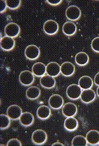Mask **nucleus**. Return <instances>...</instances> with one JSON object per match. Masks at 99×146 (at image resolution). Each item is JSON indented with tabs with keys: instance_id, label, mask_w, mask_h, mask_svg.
I'll return each instance as SVG.
<instances>
[{
	"instance_id": "nucleus-1",
	"label": "nucleus",
	"mask_w": 99,
	"mask_h": 146,
	"mask_svg": "<svg viewBox=\"0 0 99 146\" xmlns=\"http://www.w3.org/2000/svg\"><path fill=\"white\" fill-rule=\"evenodd\" d=\"M31 140L35 145H43L47 140V135L43 130H37L33 133Z\"/></svg>"
},
{
	"instance_id": "nucleus-2",
	"label": "nucleus",
	"mask_w": 99,
	"mask_h": 146,
	"mask_svg": "<svg viewBox=\"0 0 99 146\" xmlns=\"http://www.w3.org/2000/svg\"><path fill=\"white\" fill-rule=\"evenodd\" d=\"M82 89L78 85L73 84L68 86L66 90V95L71 100H77L80 97Z\"/></svg>"
},
{
	"instance_id": "nucleus-3",
	"label": "nucleus",
	"mask_w": 99,
	"mask_h": 146,
	"mask_svg": "<svg viewBox=\"0 0 99 146\" xmlns=\"http://www.w3.org/2000/svg\"><path fill=\"white\" fill-rule=\"evenodd\" d=\"M34 81V75L30 71L25 70L20 72L19 75L20 83L24 86H29L31 85Z\"/></svg>"
},
{
	"instance_id": "nucleus-4",
	"label": "nucleus",
	"mask_w": 99,
	"mask_h": 146,
	"mask_svg": "<svg viewBox=\"0 0 99 146\" xmlns=\"http://www.w3.org/2000/svg\"><path fill=\"white\" fill-rule=\"evenodd\" d=\"M20 32L19 25L14 23H10L6 25L4 29V33L6 36L11 38H15L19 35Z\"/></svg>"
},
{
	"instance_id": "nucleus-5",
	"label": "nucleus",
	"mask_w": 99,
	"mask_h": 146,
	"mask_svg": "<svg viewBox=\"0 0 99 146\" xmlns=\"http://www.w3.org/2000/svg\"><path fill=\"white\" fill-rule=\"evenodd\" d=\"M43 30L45 33L48 35H54L58 31V24L54 20H47L44 24Z\"/></svg>"
},
{
	"instance_id": "nucleus-6",
	"label": "nucleus",
	"mask_w": 99,
	"mask_h": 146,
	"mask_svg": "<svg viewBox=\"0 0 99 146\" xmlns=\"http://www.w3.org/2000/svg\"><path fill=\"white\" fill-rule=\"evenodd\" d=\"M25 56L30 60H35L37 59L40 54L39 48L35 45H30L25 49Z\"/></svg>"
},
{
	"instance_id": "nucleus-7",
	"label": "nucleus",
	"mask_w": 99,
	"mask_h": 146,
	"mask_svg": "<svg viewBox=\"0 0 99 146\" xmlns=\"http://www.w3.org/2000/svg\"><path fill=\"white\" fill-rule=\"evenodd\" d=\"M66 16L71 21H76L81 17L80 9L76 5L69 6L66 10Z\"/></svg>"
},
{
	"instance_id": "nucleus-8",
	"label": "nucleus",
	"mask_w": 99,
	"mask_h": 146,
	"mask_svg": "<svg viewBox=\"0 0 99 146\" xmlns=\"http://www.w3.org/2000/svg\"><path fill=\"white\" fill-rule=\"evenodd\" d=\"M22 113V109L21 107L15 104L9 106L7 110V115L13 120L19 119Z\"/></svg>"
},
{
	"instance_id": "nucleus-9",
	"label": "nucleus",
	"mask_w": 99,
	"mask_h": 146,
	"mask_svg": "<svg viewBox=\"0 0 99 146\" xmlns=\"http://www.w3.org/2000/svg\"><path fill=\"white\" fill-rule=\"evenodd\" d=\"M63 98L58 94H53L49 98V105L54 110H58L61 108L63 106Z\"/></svg>"
},
{
	"instance_id": "nucleus-10",
	"label": "nucleus",
	"mask_w": 99,
	"mask_h": 146,
	"mask_svg": "<svg viewBox=\"0 0 99 146\" xmlns=\"http://www.w3.org/2000/svg\"><path fill=\"white\" fill-rule=\"evenodd\" d=\"M96 98V93L94 91L90 89L84 90L82 91L80 96L81 101L85 104H88L93 102Z\"/></svg>"
},
{
	"instance_id": "nucleus-11",
	"label": "nucleus",
	"mask_w": 99,
	"mask_h": 146,
	"mask_svg": "<svg viewBox=\"0 0 99 146\" xmlns=\"http://www.w3.org/2000/svg\"><path fill=\"white\" fill-rule=\"evenodd\" d=\"M77 112L76 106L72 103H67L62 107V113L66 117H74Z\"/></svg>"
},
{
	"instance_id": "nucleus-12",
	"label": "nucleus",
	"mask_w": 99,
	"mask_h": 146,
	"mask_svg": "<svg viewBox=\"0 0 99 146\" xmlns=\"http://www.w3.org/2000/svg\"><path fill=\"white\" fill-rule=\"evenodd\" d=\"M61 73L65 77L73 76L75 72V66L70 62H64L60 66Z\"/></svg>"
},
{
	"instance_id": "nucleus-13",
	"label": "nucleus",
	"mask_w": 99,
	"mask_h": 146,
	"mask_svg": "<svg viewBox=\"0 0 99 146\" xmlns=\"http://www.w3.org/2000/svg\"><path fill=\"white\" fill-rule=\"evenodd\" d=\"M60 72V66L56 62H50L46 66V73L49 76L56 77Z\"/></svg>"
},
{
	"instance_id": "nucleus-14",
	"label": "nucleus",
	"mask_w": 99,
	"mask_h": 146,
	"mask_svg": "<svg viewBox=\"0 0 99 146\" xmlns=\"http://www.w3.org/2000/svg\"><path fill=\"white\" fill-rule=\"evenodd\" d=\"M15 40L13 38L4 36L1 38V48L4 51H8L13 50L15 46Z\"/></svg>"
},
{
	"instance_id": "nucleus-15",
	"label": "nucleus",
	"mask_w": 99,
	"mask_h": 146,
	"mask_svg": "<svg viewBox=\"0 0 99 146\" xmlns=\"http://www.w3.org/2000/svg\"><path fill=\"white\" fill-rule=\"evenodd\" d=\"M40 83L43 87L45 88L50 89L55 86L56 80L54 78L50 76L44 75L41 77L40 80Z\"/></svg>"
},
{
	"instance_id": "nucleus-16",
	"label": "nucleus",
	"mask_w": 99,
	"mask_h": 146,
	"mask_svg": "<svg viewBox=\"0 0 99 146\" xmlns=\"http://www.w3.org/2000/svg\"><path fill=\"white\" fill-rule=\"evenodd\" d=\"M20 123L24 127H29L33 124L34 120L33 115L30 112L23 113L20 118Z\"/></svg>"
},
{
	"instance_id": "nucleus-17",
	"label": "nucleus",
	"mask_w": 99,
	"mask_h": 146,
	"mask_svg": "<svg viewBox=\"0 0 99 146\" xmlns=\"http://www.w3.org/2000/svg\"><path fill=\"white\" fill-rule=\"evenodd\" d=\"M87 143L92 145H96L99 143V132L95 130L89 131L86 136Z\"/></svg>"
},
{
	"instance_id": "nucleus-18",
	"label": "nucleus",
	"mask_w": 99,
	"mask_h": 146,
	"mask_svg": "<svg viewBox=\"0 0 99 146\" xmlns=\"http://www.w3.org/2000/svg\"><path fill=\"white\" fill-rule=\"evenodd\" d=\"M32 72L35 76L41 77L46 74V66L42 62H36L32 67Z\"/></svg>"
},
{
	"instance_id": "nucleus-19",
	"label": "nucleus",
	"mask_w": 99,
	"mask_h": 146,
	"mask_svg": "<svg viewBox=\"0 0 99 146\" xmlns=\"http://www.w3.org/2000/svg\"><path fill=\"white\" fill-rule=\"evenodd\" d=\"M78 125V121L74 117H67L64 123L65 129L69 131H73L76 130Z\"/></svg>"
},
{
	"instance_id": "nucleus-20",
	"label": "nucleus",
	"mask_w": 99,
	"mask_h": 146,
	"mask_svg": "<svg viewBox=\"0 0 99 146\" xmlns=\"http://www.w3.org/2000/svg\"><path fill=\"white\" fill-rule=\"evenodd\" d=\"M51 115V110L47 106H41L37 110V116L40 120H46Z\"/></svg>"
},
{
	"instance_id": "nucleus-21",
	"label": "nucleus",
	"mask_w": 99,
	"mask_h": 146,
	"mask_svg": "<svg viewBox=\"0 0 99 146\" xmlns=\"http://www.w3.org/2000/svg\"><path fill=\"white\" fill-rule=\"evenodd\" d=\"M93 84V81L91 77L87 76H84L78 80V86L82 90L90 89Z\"/></svg>"
},
{
	"instance_id": "nucleus-22",
	"label": "nucleus",
	"mask_w": 99,
	"mask_h": 146,
	"mask_svg": "<svg viewBox=\"0 0 99 146\" xmlns=\"http://www.w3.org/2000/svg\"><path fill=\"white\" fill-rule=\"evenodd\" d=\"M41 94V91L39 88L35 86L30 87L26 90L25 95L27 98L29 100H34L38 98Z\"/></svg>"
},
{
	"instance_id": "nucleus-23",
	"label": "nucleus",
	"mask_w": 99,
	"mask_h": 146,
	"mask_svg": "<svg viewBox=\"0 0 99 146\" xmlns=\"http://www.w3.org/2000/svg\"><path fill=\"white\" fill-rule=\"evenodd\" d=\"M62 32L68 36H71L74 35L77 30V27L76 24L71 21H67L65 23L62 25Z\"/></svg>"
},
{
	"instance_id": "nucleus-24",
	"label": "nucleus",
	"mask_w": 99,
	"mask_h": 146,
	"mask_svg": "<svg viewBox=\"0 0 99 146\" xmlns=\"http://www.w3.org/2000/svg\"><path fill=\"white\" fill-rule=\"evenodd\" d=\"M89 61V57L87 54L84 52H80L75 56V62L80 66H84L87 64Z\"/></svg>"
},
{
	"instance_id": "nucleus-25",
	"label": "nucleus",
	"mask_w": 99,
	"mask_h": 146,
	"mask_svg": "<svg viewBox=\"0 0 99 146\" xmlns=\"http://www.w3.org/2000/svg\"><path fill=\"white\" fill-rule=\"evenodd\" d=\"M72 146H87L86 138L83 135H76L72 140Z\"/></svg>"
},
{
	"instance_id": "nucleus-26",
	"label": "nucleus",
	"mask_w": 99,
	"mask_h": 146,
	"mask_svg": "<svg viewBox=\"0 0 99 146\" xmlns=\"http://www.w3.org/2000/svg\"><path fill=\"white\" fill-rule=\"evenodd\" d=\"M0 128L1 130L7 129L10 125V118L7 115H0Z\"/></svg>"
},
{
	"instance_id": "nucleus-27",
	"label": "nucleus",
	"mask_w": 99,
	"mask_h": 146,
	"mask_svg": "<svg viewBox=\"0 0 99 146\" xmlns=\"http://www.w3.org/2000/svg\"><path fill=\"white\" fill-rule=\"evenodd\" d=\"M7 6L11 10H15L21 4V0H5Z\"/></svg>"
},
{
	"instance_id": "nucleus-28",
	"label": "nucleus",
	"mask_w": 99,
	"mask_h": 146,
	"mask_svg": "<svg viewBox=\"0 0 99 146\" xmlns=\"http://www.w3.org/2000/svg\"><path fill=\"white\" fill-rule=\"evenodd\" d=\"M91 47L94 51L99 52V37H96L92 40Z\"/></svg>"
},
{
	"instance_id": "nucleus-29",
	"label": "nucleus",
	"mask_w": 99,
	"mask_h": 146,
	"mask_svg": "<svg viewBox=\"0 0 99 146\" xmlns=\"http://www.w3.org/2000/svg\"><path fill=\"white\" fill-rule=\"evenodd\" d=\"M22 144L20 140L17 139H12L9 140L7 144V146H21Z\"/></svg>"
},
{
	"instance_id": "nucleus-30",
	"label": "nucleus",
	"mask_w": 99,
	"mask_h": 146,
	"mask_svg": "<svg viewBox=\"0 0 99 146\" xmlns=\"http://www.w3.org/2000/svg\"><path fill=\"white\" fill-rule=\"evenodd\" d=\"M46 1L50 5H57L62 2V0H47Z\"/></svg>"
},
{
	"instance_id": "nucleus-31",
	"label": "nucleus",
	"mask_w": 99,
	"mask_h": 146,
	"mask_svg": "<svg viewBox=\"0 0 99 146\" xmlns=\"http://www.w3.org/2000/svg\"><path fill=\"white\" fill-rule=\"evenodd\" d=\"M0 2H1V5H0V11H1V13H2L5 11L6 7L7 6L5 1H4V0H1Z\"/></svg>"
},
{
	"instance_id": "nucleus-32",
	"label": "nucleus",
	"mask_w": 99,
	"mask_h": 146,
	"mask_svg": "<svg viewBox=\"0 0 99 146\" xmlns=\"http://www.w3.org/2000/svg\"><path fill=\"white\" fill-rule=\"evenodd\" d=\"M94 83L96 86H99V72L97 73L94 78Z\"/></svg>"
},
{
	"instance_id": "nucleus-33",
	"label": "nucleus",
	"mask_w": 99,
	"mask_h": 146,
	"mask_svg": "<svg viewBox=\"0 0 99 146\" xmlns=\"http://www.w3.org/2000/svg\"><path fill=\"white\" fill-rule=\"evenodd\" d=\"M52 146H64V144H62L61 143L59 142H57L52 144Z\"/></svg>"
},
{
	"instance_id": "nucleus-34",
	"label": "nucleus",
	"mask_w": 99,
	"mask_h": 146,
	"mask_svg": "<svg viewBox=\"0 0 99 146\" xmlns=\"http://www.w3.org/2000/svg\"><path fill=\"white\" fill-rule=\"evenodd\" d=\"M97 94L99 97V86L97 88Z\"/></svg>"
},
{
	"instance_id": "nucleus-35",
	"label": "nucleus",
	"mask_w": 99,
	"mask_h": 146,
	"mask_svg": "<svg viewBox=\"0 0 99 146\" xmlns=\"http://www.w3.org/2000/svg\"><path fill=\"white\" fill-rule=\"evenodd\" d=\"M98 145H99V143H98Z\"/></svg>"
}]
</instances>
